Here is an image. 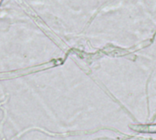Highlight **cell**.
<instances>
[{"mask_svg":"<svg viewBox=\"0 0 156 140\" xmlns=\"http://www.w3.org/2000/svg\"><path fill=\"white\" fill-rule=\"evenodd\" d=\"M129 127L137 132L140 133H150V134H156V124L152 125H131Z\"/></svg>","mask_w":156,"mask_h":140,"instance_id":"cell-1","label":"cell"}]
</instances>
